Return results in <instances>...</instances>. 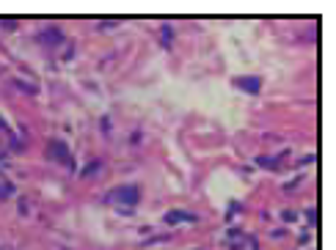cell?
<instances>
[{"label": "cell", "mask_w": 336, "mask_h": 250, "mask_svg": "<svg viewBox=\"0 0 336 250\" xmlns=\"http://www.w3.org/2000/svg\"><path fill=\"white\" fill-rule=\"evenodd\" d=\"M110 198L113 201H124V204H138L141 193H138V187H119V190L110 193Z\"/></svg>", "instance_id": "1"}, {"label": "cell", "mask_w": 336, "mask_h": 250, "mask_svg": "<svg viewBox=\"0 0 336 250\" xmlns=\"http://www.w3.org/2000/svg\"><path fill=\"white\" fill-rule=\"evenodd\" d=\"M237 85L245 88V91H251V93H257L262 83H259V77H237Z\"/></svg>", "instance_id": "2"}, {"label": "cell", "mask_w": 336, "mask_h": 250, "mask_svg": "<svg viewBox=\"0 0 336 250\" xmlns=\"http://www.w3.org/2000/svg\"><path fill=\"white\" fill-rule=\"evenodd\" d=\"M52 148H55V151H58V160H61V162H66V165H69V151H66V148H64L61 143H52Z\"/></svg>", "instance_id": "3"}, {"label": "cell", "mask_w": 336, "mask_h": 250, "mask_svg": "<svg viewBox=\"0 0 336 250\" xmlns=\"http://www.w3.org/2000/svg\"><path fill=\"white\" fill-rule=\"evenodd\" d=\"M177 220H193V214H185V212H171L168 214V223H177Z\"/></svg>", "instance_id": "4"}]
</instances>
